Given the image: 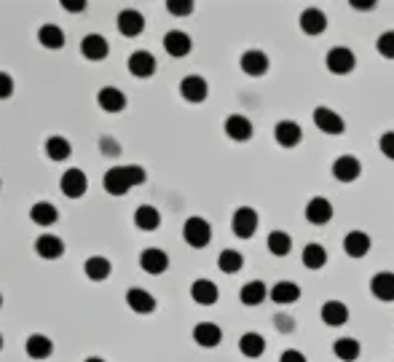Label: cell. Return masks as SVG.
<instances>
[{"label":"cell","mask_w":394,"mask_h":362,"mask_svg":"<svg viewBox=\"0 0 394 362\" xmlns=\"http://www.w3.org/2000/svg\"><path fill=\"white\" fill-rule=\"evenodd\" d=\"M148 180V172L137 167V164H129V167H113L105 172V190L110 196H123L129 193V188L142 186Z\"/></svg>","instance_id":"6da1fadb"},{"label":"cell","mask_w":394,"mask_h":362,"mask_svg":"<svg viewBox=\"0 0 394 362\" xmlns=\"http://www.w3.org/2000/svg\"><path fill=\"white\" fill-rule=\"evenodd\" d=\"M183 236H185L190 247L202 250V247H206L212 241V228H209L204 218H188L185 225H183Z\"/></svg>","instance_id":"7a4b0ae2"},{"label":"cell","mask_w":394,"mask_h":362,"mask_svg":"<svg viewBox=\"0 0 394 362\" xmlns=\"http://www.w3.org/2000/svg\"><path fill=\"white\" fill-rule=\"evenodd\" d=\"M327 70L330 73H335V75H349L354 65H357V56L351 49H346V46H335V49H330L327 52Z\"/></svg>","instance_id":"3957f363"},{"label":"cell","mask_w":394,"mask_h":362,"mask_svg":"<svg viewBox=\"0 0 394 362\" xmlns=\"http://www.w3.org/2000/svg\"><path fill=\"white\" fill-rule=\"evenodd\" d=\"M314 126L319 129V132H325V135H343V129H346V123H343V119L335 113V110H330V107H317L314 110Z\"/></svg>","instance_id":"277c9868"},{"label":"cell","mask_w":394,"mask_h":362,"mask_svg":"<svg viewBox=\"0 0 394 362\" xmlns=\"http://www.w3.org/2000/svg\"><path fill=\"white\" fill-rule=\"evenodd\" d=\"M234 234L239 236V239H250V236H255L257 231V212L252 207H239L234 212Z\"/></svg>","instance_id":"5b68a950"},{"label":"cell","mask_w":394,"mask_h":362,"mask_svg":"<svg viewBox=\"0 0 394 362\" xmlns=\"http://www.w3.org/2000/svg\"><path fill=\"white\" fill-rule=\"evenodd\" d=\"M59 188L68 199H81L89 188V177H86L84 169H68L59 180Z\"/></svg>","instance_id":"8992f818"},{"label":"cell","mask_w":394,"mask_h":362,"mask_svg":"<svg viewBox=\"0 0 394 362\" xmlns=\"http://www.w3.org/2000/svg\"><path fill=\"white\" fill-rule=\"evenodd\" d=\"M139 266H142V271L158 276L169 269V255L164 250H158V247H148V250L139 252Z\"/></svg>","instance_id":"52a82bcc"},{"label":"cell","mask_w":394,"mask_h":362,"mask_svg":"<svg viewBox=\"0 0 394 362\" xmlns=\"http://www.w3.org/2000/svg\"><path fill=\"white\" fill-rule=\"evenodd\" d=\"M362 172V164L357 156H338L335 158V164H333V174H335V180H341V183H354Z\"/></svg>","instance_id":"ba28073f"},{"label":"cell","mask_w":394,"mask_h":362,"mask_svg":"<svg viewBox=\"0 0 394 362\" xmlns=\"http://www.w3.org/2000/svg\"><path fill=\"white\" fill-rule=\"evenodd\" d=\"M206 81L202 75H185L183 81H180V94H183V100H188V103H204L206 100Z\"/></svg>","instance_id":"9c48e42d"},{"label":"cell","mask_w":394,"mask_h":362,"mask_svg":"<svg viewBox=\"0 0 394 362\" xmlns=\"http://www.w3.org/2000/svg\"><path fill=\"white\" fill-rule=\"evenodd\" d=\"M35 252L43 260H56L65 255V241L59 239V236H54V234H43V236H38V241H35Z\"/></svg>","instance_id":"30bf717a"},{"label":"cell","mask_w":394,"mask_h":362,"mask_svg":"<svg viewBox=\"0 0 394 362\" xmlns=\"http://www.w3.org/2000/svg\"><path fill=\"white\" fill-rule=\"evenodd\" d=\"M193 341L204 349H215V346L223 341V330L218 328L215 322H199L193 328Z\"/></svg>","instance_id":"8fae6325"},{"label":"cell","mask_w":394,"mask_h":362,"mask_svg":"<svg viewBox=\"0 0 394 362\" xmlns=\"http://www.w3.org/2000/svg\"><path fill=\"white\" fill-rule=\"evenodd\" d=\"M164 49L172 56H188L190 49H193V40H190L188 33L183 30H172V33L164 35Z\"/></svg>","instance_id":"7c38bea8"},{"label":"cell","mask_w":394,"mask_h":362,"mask_svg":"<svg viewBox=\"0 0 394 362\" xmlns=\"http://www.w3.org/2000/svg\"><path fill=\"white\" fill-rule=\"evenodd\" d=\"M241 70L247 75H252V78H260V75L268 73V56L263 52H257V49H250V52L241 54Z\"/></svg>","instance_id":"4fadbf2b"},{"label":"cell","mask_w":394,"mask_h":362,"mask_svg":"<svg viewBox=\"0 0 394 362\" xmlns=\"http://www.w3.org/2000/svg\"><path fill=\"white\" fill-rule=\"evenodd\" d=\"M145 30V17L135 11V8H126L119 14V33L126 35V38H137L139 33Z\"/></svg>","instance_id":"5bb4252c"},{"label":"cell","mask_w":394,"mask_h":362,"mask_svg":"<svg viewBox=\"0 0 394 362\" xmlns=\"http://www.w3.org/2000/svg\"><path fill=\"white\" fill-rule=\"evenodd\" d=\"M190 298L199 303V306H212L220 293H218V285L215 282H209V279H196L193 285H190Z\"/></svg>","instance_id":"9a60e30c"},{"label":"cell","mask_w":394,"mask_h":362,"mask_svg":"<svg viewBox=\"0 0 394 362\" xmlns=\"http://www.w3.org/2000/svg\"><path fill=\"white\" fill-rule=\"evenodd\" d=\"M274 137L282 148H295L301 142V137H303V129L295 121H279L274 129Z\"/></svg>","instance_id":"2e32d148"},{"label":"cell","mask_w":394,"mask_h":362,"mask_svg":"<svg viewBox=\"0 0 394 362\" xmlns=\"http://www.w3.org/2000/svg\"><path fill=\"white\" fill-rule=\"evenodd\" d=\"M107 52H110V46H107V40H105L103 35L91 33V35H86L84 40H81V54H84L86 59H91V62H100V59H105V56H107Z\"/></svg>","instance_id":"e0dca14e"},{"label":"cell","mask_w":394,"mask_h":362,"mask_svg":"<svg viewBox=\"0 0 394 362\" xmlns=\"http://www.w3.org/2000/svg\"><path fill=\"white\" fill-rule=\"evenodd\" d=\"M129 73L135 78H151L156 73V56L151 52H135L129 56Z\"/></svg>","instance_id":"ac0fdd59"},{"label":"cell","mask_w":394,"mask_h":362,"mask_svg":"<svg viewBox=\"0 0 394 362\" xmlns=\"http://www.w3.org/2000/svg\"><path fill=\"white\" fill-rule=\"evenodd\" d=\"M370 236L365 231H349L346 239H343V250L351 255V258H365L370 252Z\"/></svg>","instance_id":"d6986e66"},{"label":"cell","mask_w":394,"mask_h":362,"mask_svg":"<svg viewBox=\"0 0 394 362\" xmlns=\"http://www.w3.org/2000/svg\"><path fill=\"white\" fill-rule=\"evenodd\" d=\"M225 135L236 142H247L252 137V121L247 116H228L225 119Z\"/></svg>","instance_id":"ffe728a7"},{"label":"cell","mask_w":394,"mask_h":362,"mask_svg":"<svg viewBox=\"0 0 394 362\" xmlns=\"http://www.w3.org/2000/svg\"><path fill=\"white\" fill-rule=\"evenodd\" d=\"M306 218H309L314 225H325L333 220V204L322 199V196H314L309 204H306Z\"/></svg>","instance_id":"44dd1931"},{"label":"cell","mask_w":394,"mask_h":362,"mask_svg":"<svg viewBox=\"0 0 394 362\" xmlns=\"http://www.w3.org/2000/svg\"><path fill=\"white\" fill-rule=\"evenodd\" d=\"M97 103L103 107L105 113H121L123 107H126V97H123V91L116 86H105L100 89V94H97Z\"/></svg>","instance_id":"7402d4cb"},{"label":"cell","mask_w":394,"mask_h":362,"mask_svg":"<svg viewBox=\"0 0 394 362\" xmlns=\"http://www.w3.org/2000/svg\"><path fill=\"white\" fill-rule=\"evenodd\" d=\"M24 349H27V357H30V360H49V357L54 354L52 338H49V335H40V333L30 335L27 344H24Z\"/></svg>","instance_id":"603a6c76"},{"label":"cell","mask_w":394,"mask_h":362,"mask_svg":"<svg viewBox=\"0 0 394 362\" xmlns=\"http://www.w3.org/2000/svg\"><path fill=\"white\" fill-rule=\"evenodd\" d=\"M370 293L376 295L378 301H394V274L392 271H381L370 279Z\"/></svg>","instance_id":"cb8c5ba5"},{"label":"cell","mask_w":394,"mask_h":362,"mask_svg":"<svg viewBox=\"0 0 394 362\" xmlns=\"http://www.w3.org/2000/svg\"><path fill=\"white\" fill-rule=\"evenodd\" d=\"M322 322L330 325V328H341L349 322V309L343 306L341 301H327L322 306Z\"/></svg>","instance_id":"d4e9b609"},{"label":"cell","mask_w":394,"mask_h":362,"mask_svg":"<svg viewBox=\"0 0 394 362\" xmlns=\"http://www.w3.org/2000/svg\"><path fill=\"white\" fill-rule=\"evenodd\" d=\"M325 27H327V17L319 8H306V11L301 14V30L306 35L325 33Z\"/></svg>","instance_id":"484cf974"},{"label":"cell","mask_w":394,"mask_h":362,"mask_svg":"<svg viewBox=\"0 0 394 362\" xmlns=\"http://www.w3.org/2000/svg\"><path fill=\"white\" fill-rule=\"evenodd\" d=\"M126 303H129V309L137 311V314H151V311H156V298L151 293H145V290H139V287L126 293Z\"/></svg>","instance_id":"4316f807"},{"label":"cell","mask_w":394,"mask_h":362,"mask_svg":"<svg viewBox=\"0 0 394 362\" xmlns=\"http://www.w3.org/2000/svg\"><path fill=\"white\" fill-rule=\"evenodd\" d=\"M30 220L35 225H54L59 220V209L49 204V202H38V204L30 207Z\"/></svg>","instance_id":"83f0119b"},{"label":"cell","mask_w":394,"mask_h":362,"mask_svg":"<svg viewBox=\"0 0 394 362\" xmlns=\"http://www.w3.org/2000/svg\"><path fill=\"white\" fill-rule=\"evenodd\" d=\"M239 352L244 357L255 360V357H260V354L266 352V338H263L260 333H244L239 338Z\"/></svg>","instance_id":"f1b7e54d"},{"label":"cell","mask_w":394,"mask_h":362,"mask_svg":"<svg viewBox=\"0 0 394 362\" xmlns=\"http://www.w3.org/2000/svg\"><path fill=\"white\" fill-rule=\"evenodd\" d=\"M298 298H301V287L295 282H279V285H274V290H271V301H274L276 306L295 303Z\"/></svg>","instance_id":"f546056e"},{"label":"cell","mask_w":394,"mask_h":362,"mask_svg":"<svg viewBox=\"0 0 394 362\" xmlns=\"http://www.w3.org/2000/svg\"><path fill=\"white\" fill-rule=\"evenodd\" d=\"M84 271L91 282H103L110 276V260L103 258V255H91V258L84 263Z\"/></svg>","instance_id":"4dcf8cb0"},{"label":"cell","mask_w":394,"mask_h":362,"mask_svg":"<svg viewBox=\"0 0 394 362\" xmlns=\"http://www.w3.org/2000/svg\"><path fill=\"white\" fill-rule=\"evenodd\" d=\"M135 223H137L139 231H156V228L161 225V215H158V209L151 207V204H142V207H137V212H135Z\"/></svg>","instance_id":"1f68e13d"},{"label":"cell","mask_w":394,"mask_h":362,"mask_svg":"<svg viewBox=\"0 0 394 362\" xmlns=\"http://www.w3.org/2000/svg\"><path fill=\"white\" fill-rule=\"evenodd\" d=\"M38 40L43 43V49L56 52V49H62V46H65V33H62L56 24H43V27H40V33H38Z\"/></svg>","instance_id":"d6a6232c"},{"label":"cell","mask_w":394,"mask_h":362,"mask_svg":"<svg viewBox=\"0 0 394 362\" xmlns=\"http://www.w3.org/2000/svg\"><path fill=\"white\" fill-rule=\"evenodd\" d=\"M266 285L263 282H247L244 287H241V293H239V298H241V303L244 306H260L263 301H266Z\"/></svg>","instance_id":"836d02e7"},{"label":"cell","mask_w":394,"mask_h":362,"mask_svg":"<svg viewBox=\"0 0 394 362\" xmlns=\"http://www.w3.org/2000/svg\"><path fill=\"white\" fill-rule=\"evenodd\" d=\"M70 153H73L70 139L59 137V135H54V137L46 139V156H49L52 161H65V158H70Z\"/></svg>","instance_id":"e575fe53"},{"label":"cell","mask_w":394,"mask_h":362,"mask_svg":"<svg viewBox=\"0 0 394 362\" xmlns=\"http://www.w3.org/2000/svg\"><path fill=\"white\" fill-rule=\"evenodd\" d=\"M333 352H335L338 360L354 362L360 357V341H357V338H338V341L333 344Z\"/></svg>","instance_id":"d590c367"},{"label":"cell","mask_w":394,"mask_h":362,"mask_svg":"<svg viewBox=\"0 0 394 362\" xmlns=\"http://www.w3.org/2000/svg\"><path fill=\"white\" fill-rule=\"evenodd\" d=\"M290 250H292L290 234H285V231H271V234H268V252H271V255L285 258Z\"/></svg>","instance_id":"8d00e7d4"},{"label":"cell","mask_w":394,"mask_h":362,"mask_svg":"<svg viewBox=\"0 0 394 362\" xmlns=\"http://www.w3.org/2000/svg\"><path fill=\"white\" fill-rule=\"evenodd\" d=\"M218 266H220V271H225V274H236V271H241V266H244V258H241V252H236V250H223L218 255Z\"/></svg>","instance_id":"74e56055"},{"label":"cell","mask_w":394,"mask_h":362,"mask_svg":"<svg viewBox=\"0 0 394 362\" xmlns=\"http://www.w3.org/2000/svg\"><path fill=\"white\" fill-rule=\"evenodd\" d=\"M303 263L309 266V269H322L327 263V252H325V247L322 244H306L303 247Z\"/></svg>","instance_id":"f35d334b"},{"label":"cell","mask_w":394,"mask_h":362,"mask_svg":"<svg viewBox=\"0 0 394 362\" xmlns=\"http://www.w3.org/2000/svg\"><path fill=\"white\" fill-rule=\"evenodd\" d=\"M376 49H378V54H381V56L394 59V30H389V33H384L381 38H378Z\"/></svg>","instance_id":"ab89813d"},{"label":"cell","mask_w":394,"mask_h":362,"mask_svg":"<svg viewBox=\"0 0 394 362\" xmlns=\"http://www.w3.org/2000/svg\"><path fill=\"white\" fill-rule=\"evenodd\" d=\"M167 11L174 14V17H188V14H193V3L190 0H169Z\"/></svg>","instance_id":"60d3db41"},{"label":"cell","mask_w":394,"mask_h":362,"mask_svg":"<svg viewBox=\"0 0 394 362\" xmlns=\"http://www.w3.org/2000/svg\"><path fill=\"white\" fill-rule=\"evenodd\" d=\"M274 325L279 333H292V330H295V319H292L290 314H276Z\"/></svg>","instance_id":"b9f144b4"},{"label":"cell","mask_w":394,"mask_h":362,"mask_svg":"<svg viewBox=\"0 0 394 362\" xmlns=\"http://www.w3.org/2000/svg\"><path fill=\"white\" fill-rule=\"evenodd\" d=\"M14 94V78L8 73H0V100H8Z\"/></svg>","instance_id":"7bdbcfd3"},{"label":"cell","mask_w":394,"mask_h":362,"mask_svg":"<svg viewBox=\"0 0 394 362\" xmlns=\"http://www.w3.org/2000/svg\"><path fill=\"white\" fill-rule=\"evenodd\" d=\"M378 148H381V153L386 156V158H392L394 161V132H386L381 142H378Z\"/></svg>","instance_id":"ee69618b"},{"label":"cell","mask_w":394,"mask_h":362,"mask_svg":"<svg viewBox=\"0 0 394 362\" xmlns=\"http://www.w3.org/2000/svg\"><path fill=\"white\" fill-rule=\"evenodd\" d=\"M279 362H306V357H303L298 349H287V352L279 357Z\"/></svg>","instance_id":"f6af8a7d"},{"label":"cell","mask_w":394,"mask_h":362,"mask_svg":"<svg viewBox=\"0 0 394 362\" xmlns=\"http://www.w3.org/2000/svg\"><path fill=\"white\" fill-rule=\"evenodd\" d=\"M62 6L68 8L70 14H78V11H84V8H86L84 0H62Z\"/></svg>","instance_id":"bcb514c9"},{"label":"cell","mask_w":394,"mask_h":362,"mask_svg":"<svg viewBox=\"0 0 394 362\" xmlns=\"http://www.w3.org/2000/svg\"><path fill=\"white\" fill-rule=\"evenodd\" d=\"M351 6L357 11H373L376 8V0H351Z\"/></svg>","instance_id":"7dc6e473"},{"label":"cell","mask_w":394,"mask_h":362,"mask_svg":"<svg viewBox=\"0 0 394 362\" xmlns=\"http://www.w3.org/2000/svg\"><path fill=\"white\" fill-rule=\"evenodd\" d=\"M86 362H105V360H103V357H89Z\"/></svg>","instance_id":"c3c4849f"},{"label":"cell","mask_w":394,"mask_h":362,"mask_svg":"<svg viewBox=\"0 0 394 362\" xmlns=\"http://www.w3.org/2000/svg\"><path fill=\"white\" fill-rule=\"evenodd\" d=\"M0 349H3V335H0Z\"/></svg>","instance_id":"681fc988"},{"label":"cell","mask_w":394,"mask_h":362,"mask_svg":"<svg viewBox=\"0 0 394 362\" xmlns=\"http://www.w3.org/2000/svg\"><path fill=\"white\" fill-rule=\"evenodd\" d=\"M0 306H3V295H0Z\"/></svg>","instance_id":"f907efd6"}]
</instances>
